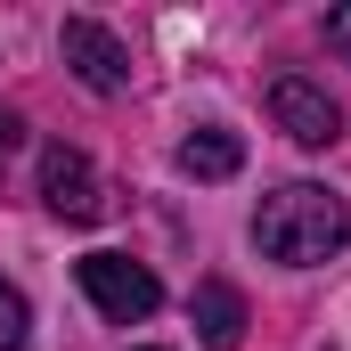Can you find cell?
<instances>
[{
	"label": "cell",
	"instance_id": "8",
	"mask_svg": "<svg viewBox=\"0 0 351 351\" xmlns=\"http://www.w3.org/2000/svg\"><path fill=\"white\" fill-rule=\"evenodd\" d=\"M25 335H33V311L16 286H0V351H25Z\"/></svg>",
	"mask_w": 351,
	"mask_h": 351
},
{
	"label": "cell",
	"instance_id": "1",
	"mask_svg": "<svg viewBox=\"0 0 351 351\" xmlns=\"http://www.w3.org/2000/svg\"><path fill=\"white\" fill-rule=\"evenodd\" d=\"M254 245L286 269H311V262H327V254L351 245V213H343V196H327L319 180H286L254 213Z\"/></svg>",
	"mask_w": 351,
	"mask_h": 351
},
{
	"label": "cell",
	"instance_id": "7",
	"mask_svg": "<svg viewBox=\"0 0 351 351\" xmlns=\"http://www.w3.org/2000/svg\"><path fill=\"white\" fill-rule=\"evenodd\" d=\"M237 164H245V139H237V131H221V123L180 139V172H188V180H229Z\"/></svg>",
	"mask_w": 351,
	"mask_h": 351
},
{
	"label": "cell",
	"instance_id": "5",
	"mask_svg": "<svg viewBox=\"0 0 351 351\" xmlns=\"http://www.w3.org/2000/svg\"><path fill=\"white\" fill-rule=\"evenodd\" d=\"M269 114H278V131L302 139V147H335V139H343V106H335L319 82H302V74L269 82Z\"/></svg>",
	"mask_w": 351,
	"mask_h": 351
},
{
	"label": "cell",
	"instance_id": "9",
	"mask_svg": "<svg viewBox=\"0 0 351 351\" xmlns=\"http://www.w3.org/2000/svg\"><path fill=\"white\" fill-rule=\"evenodd\" d=\"M327 49L351 58V8H327Z\"/></svg>",
	"mask_w": 351,
	"mask_h": 351
},
{
	"label": "cell",
	"instance_id": "6",
	"mask_svg": "<svg viewBox=\"0 0 351 351\" xmlns=\"http://www.w3.org/2000/svg\"><path fill=\"white\" fill-rule=\"evenodd\" d=\"M196 335H204V351H237L245 343V294L229 278H204L196 286Z\"/></svg>",
	"mask_w": 351,
	"mask_h": 351
},
{
	"label": "cell",
	"instance_id": "2",
	"mask_svg": "<svg viewBox=\"0 0 351 351\" xmlns=\"http://www.w3.org/2000/svg\"><path fill=\"white\" fill-rule=\"evenodd\" d=\"M74 278H82V294L114 319V327H131V319H147L156 302H164V286H156V269L131 262V254H82L74 262Z\"/></svg>",
	"mask_w": 351,
	"mask_h": 351
},
{
	"label": "cell",
	"instance_id": "4",
	"mask_svg": "<svg viewBox=\"0 0 351 351\" xmlns=\"http://www.w3.org/2000/svg\"><path fill=\"white\" fill-rule=\"evenodd\" d=\"M41 196H49L58 221H106V180H98V164L82 147H49L41 156Z\"/></svg>",
	"mask_w": 351,
	"mask_h": 351
},
{
	"label": "cell",
	"instance_id": "10",
	"mask_svg": "<svg viewBox=\"0 0 351 351\" xmlns=\"http://www.w3.org/2000/svg\"><path fill=\"white\" fill-rule=\"evenodd\" d=\"M16 139H25V123H16V114H8V106H0V156H8V147H16Z\"/></svg>",
	"mask_w": 351,
	"mask_h": 351
},
{
	"label": "cell",
	"instance_id": "3",
	"mask_svg": "<svg viewBox=\"0 0 351 351\" xmlns=\"http://www.w3.org/2000/svg\"><path fill=\"white\" fill-rule=\"evenodd\" d=\"M58 58L74 66V82L98 90V98H114V90L131 82V58H123V41L98 25V16H66V33H58Z\"/></svg>",
	"mask_w": 351,
	"mask_h": 351
}]
</instances>
